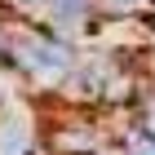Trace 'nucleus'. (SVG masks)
<instances>
[{
    "instance_id": "7ed1b4c3",
    "label": "nucleus",
    "mask_w": 155,
    "mask_h": 155,
    "mask_svg": "<svg viewBox=\"0 0 155 155\" xmlns=\"http://www.w3.org/2000/svg\"><path fill=\"white\" fill-rule=\"evenodd\" d=\"M93 155H124V146H120V142H115V137H111V142H102V146H97V151H93Z\"/></svg>"
},
{
    "instance_id": "f257e3e1",
    "label": "nucleus",
    "mask_w": 155,
    "mask_h": 155,
    "mask_svg": "<svg viewBox=\"0 0 155 155\" xmlns=\"http://www.w3.org/2000/svg\"><path fill=\"white\" fill-rule=\"evenodd\" d=\"M0 18H13V22H49V0H0Z\"/></svg>"
},
{
    "instance_id": "f03ea898",
    "label": "nucleus",
    "mask_w": 155,
    "mask_h": 155,
    "mask_svg": "<svg viewBox=\"0 0 155 155\" xmlns=\"http://www.w3.org/2000/svg\"><path fill=\"white\" fill-rule=\"evenodd\" d=\"M27 142H31V137H27L22 124H5V133H0V155H22Z\"/></svg>"
}]
</instances>
